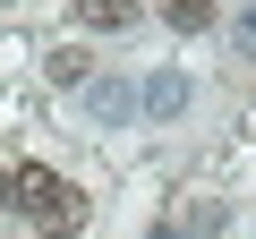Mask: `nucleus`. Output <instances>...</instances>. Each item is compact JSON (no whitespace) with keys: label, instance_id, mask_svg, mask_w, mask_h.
Masks as SVG:
<instances>
[{"label":"nucleus","instance_id":"4","mask_svg":"<svg viewBox=\"0 0 256 239\" xmlns=\"http://www.w3.org/2000/svg\"><path fill=\"white\" fill-rule=\"evenodd\" d=\"M137 102H146V111H180V102H188V86H180V77H146V94H137Z\"/></svg>","mask_w":256,"mask_h":239},{"label":"nucleus","instance_id":"3","mask_svg":"<svg viewBox=\"0 0 256 239\" xmlns=\"http://www.w3.org/2000/svg\"><path fill=\"white\" fill-rule=\"evenodd\" d=\"M162 18H171L180 34H205V26H214V0H162Z\"/></svg>","mask_w":256,"mask_h":239},{"label":"nucleus","instance_id":"2","mask_svg":"<svg viewBox=\"0 0 256 239\" xmlns=\"http://www.w3.org/2000/svg\"><path fill=\"white\" fill-rule=\"evenodd\" d=\"M77 18L102 26V34H128V26H137V0H77Z\"/></svg>","mask_w":256,"mask_h":239},{"label":"nucleus","instance_id":"1","mask_svg":"<svg viewBox=\"0 0 256 239\" xmlns=\"http://www.w3.org/2000/svg\"><path fill=\"white\" fill-rule=\"evenodd\" d=\"M9 188H18V205L52 230V239H68V230H86V196L60 180V171H43V162H18L9 171Z\"/></svg>","mask_w":256,"mask_h":239},{"label":"nucleus","instance_id":"6","mask_svg":"<svg viewBox=\"0 0 256 239\" xmlns=\"http://www.w3.org/2000/svg\"><path fill=\"white\" fill-rule=\"evenodd\" d=\"M9 205H18V188H9V171H0V214H9Z\"/></svg>","mask_w":256,"mask_h":239},{"label":"nucleus","instance_id":"5","mask_svg":"<svg viewBox=\"0 0 256 239\" xmlns=\"http://www.w3.org/2000/svg\"><path fill=\"white\" fill-rule=\"evenodd\" d=\"M86 68H94V60H86V52H52V86H77V77H86Z\"/></svg>","mask_w":256,"mask_h":239}]
</instances>
